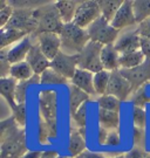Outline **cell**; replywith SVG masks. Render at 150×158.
Wrapping results in <instances>:
<instances>
[{
	"instance_id": "1",
	"label": "cell",
	"mask_w": 150,
	"mask_h": 158,
	"mask_svg": "<svg viewBox=\"0 0 150 158\" xmlns=\"http://www.w3.org/2000/svg\"><path fill=\"white\" fill-rule=\"evenodd\" d=\"M38 107H39V116L46 121L52 135V139H54L59 135V124H58V93L54 89H44L40 91L38 97Z\"/></svg>"
},
{
	"instance_id": "2",
	"label": "cell",
	"mask_w": 150,
	"mask_h": 158,
	"mask_svg": "<svg viewBox=\"0 0 150 158\" xmlns=\"http://www.w3.org/2000/svg\"><path fill=\"white\" fill-rule=\"evenodd\" d=\"M34 17L38 21V28L34 35L41 33H55L60 34L65 26L59 11L56 8L55 2H50L46 5H40L34 8Z\"/></svg>"
},
{
	"instance_id": "3",
	"label": "cell",
	"mask_w": 150,
	"mask_h": 158,
	"mask_svg": "<svg viewBox=\"0 0 150 158\" xmlns=\"http://www.w3.org/2000/svg\"><path fill=\"white\" fill-rule=\"evenodd\" d=\"M60 38L61 51L69 55H79L90 41L87 29L79 27L74 23H65Z\"/></svg>"
},
{
	"instance_id": "4",
	"label": "cell",
	"mask_w": 150,
	"mask_h": 158,
	"mask_svg": "<svg viewBox=\"0 0 150 158\" xmlns=\"http://www.w3.org/2000/svg\"><path fill=\"white\" fill-rule=\"evenodd\" d=\"M0 142V158H21L29 151L26 141V130L22 128L15 129Z\"/></svg>"
},
{
	"instance_id": "5",
	"label": "cell",
	"mask_w": 150,
	"mask_h": 158,
	"mask_svg": "<svg viewBox=\"0 0 150 158\" xmlns=\"http://www.w3.org/2000/svg\"><path fill=\"white\" fill-rule=\"evenodd\" d=\"M87 32L90 41L97 42L102 46L114 45L120 36V32L116 28H114L113 25L109 21H107L102 15L89 26Z\"/></svg>"
},
{
	"instance_id": "6",
	"label": "cell",
	"mask_w": 150,
	"mask_h": 158,
	"mask_svg": "<svg viewBox=\"0 0 150 158\" xmlns=\"http://www.w3.org/2000/svg\"><path fill=\"white\" fill-rule=\"evenodd\" d=\"M102 48L103 46L100 44L89 41L88 45L79 54V68L88 70L93 74L103 70V66L101 62Z\"/></svg>"
},
{
	"instance_id": "7",
	"label": "cell",
	"mask_w": 150,
	"mask_h": 158,
	"mask_svg": "<svg viewBox=\"0 0 150 158\" xmlns=\"http://www.w3.org/2000/svg\"><path fill=\"white\" fill-rule=\"evenodd\" d=\"M6 27L19 29L27 34H34L38 28V21L34 17V8H15L13 17Z\"/></svg>"
},
{
	"instance_id": "8",
	"label": "cell",
	"mask_w": 150,
	"mask_h": 158,
	"mask_svg": "<svg viewBox=\"0 0 150 158\" xmlns=\"http://www.w3.org/2000/svg\"><path fill=\"white\" fill-rule=\"evenodd\" d=\"M101 17V10L97 1H81L76 10L73 23L81 28L87 29Z\"/></svg>"
},
{
	"instance_id": "9",
	"label": "cell",
	"mask_w": 150,
	"mask_h": 158,
	"mask_svg": "<svg viewBox=\"0 0 150 158\" xmlns=\"http://www.w3.org/2000/svg\"><path fill=\"white\" fill-rule=\"evenodd\" d=\"M50 68L71 81L79 68V55H69L61 51L50 61Z\"/></svg>"
},
{
	"instance_id": "10",
	"label": "cell",
	"mask_w": 150,
	"mask_h": 158,
	"mask_svg": "<svg viewBox=\"0 0 150 158\" xmlns=\"http://www.w3.org/2000/svg\"><path fill=\"white\" fill-rule=\"evenodd\" d=\"M133 87L129 83V81L118 70H114L110 74V81L108 85L107 94L117 97L120 101H127L129 97L133 95Z\"/></svg>"
},
{
	"instance_id": "11",
	"label": "cell",
	"mask_w": 150,
	"mask_h": 158,
	"mask_svg": "<svg viewBox=\"0 0 150 158\" xmlns=\"http://www.w3.org/2000/svg\"><path fill=\"white\" fill-rule=\"evenodd\" d=\"M120 73L129 81V83L133 87V91H136L142 85L150 82V60L147 59L144 63H142L139 67L131 69H120Z\"/></svg>"
},
{
	"instance_id": "12",
	"label": "cell",
	"mask_w": 150,
	"mask_h": 158,
	"mask_svg": "<svg viewBox=\"0 0 150 158\" xmlns=\"http://www.w3.org/2000/svg\"><path fill=\"white\" fill-rule=\"evenodd\" d=\"M36 42L48 60L55 59L56 55L61 52V38L60 34L41 33L35 35Z\"/></svg>"
},
{
	"instance_id": "13",
	"label": "cell",
	"mask_w": 150,
	"mask_h": 158,
	"mask_svg": "<svg viewBox=\"0 0 150 158\" xmlns=\"http://www.w3.org/2000/svg\"><path fill=\"white\" fill-rule=\"evenodd\" d=\"M133 2L134 1H129V0L123 1L122 6L120 7V10L117 11L115 18L110 23L113 25V27L116 28L118 32L124 28H128L130 26H134L135 23H137L136 18H135Z\"/></svg>"
},
{
	"instance_id": "14",
	"label": "cell",
	"mask_w": 150,
	"mask_h": 158,
	"mask_svg": "<svg viewBox=\"0 0 150 158\" xmlns=\"http://www.w3.org/2000/svg\"><path fill=\"white\" fill-rule=\"evenodd\" d=\"M33 45L34 44L33 39H32V34H29L26 38H24L21 41H19L18 44L8 47V48H5L8 61L12 64L26 61V57H27L28 53L31 51V48L33 47Z\"/></svg>"
},
{
	"instance_id": "15",
	"label": "cell",
	"mask_w": 150,
	"mask_h": 158,
	"mask_svg": "<svg viewBox=\"0 0 150 158\" xmlns=\"http://www.w3.org/2000/svg\"><path fill=\"white\" fill-rule=\"evenodd\" d=\"M26 61L32 67L34 74H36V75H41L45 70L50 68V60H48L47 56L42 53L38 42H35L33 47L31 48V51L26 57Z\"/></svg>"
},
{
	"instance_id": "16",
	"label": "cell",
	"mask_w": 150,
	"mask_h": 158,
	"mask_svg": "<svg viewBox=\"0 0 150 158\" xmlns=\"http://www.w3.org/2000/svg\"><path fill=\"white\" fill-rule=\"evenodd\" d=\"M141 39L142 38L135 29L133 32H126L122 35H120L114 46L120 54L131 53V52L141 49Z\"/></svg>"
},
{
	"instance_id": "17",
	"label": "cell",
	"mask_w": 150,
	"mask_h": 158,
	"mask_svg": "<svg viewBox=\"0 0 150 158\" xmlns=\"http://www.w3.org/2000/svg\"><path fill=\"white\" fill-rule=\"evenodd\" d=\"M71 83L80 88L84 93H87L88 95H96V91L94 88V74L88 72V70L78 68L75 75L71 80Z\"/></svg>"
},
{
	"instance_id": "18",
	"label": "cell",
	"mask_w": 150,
	"mask_h": 158,
	"mask_svg": "<svg viewBox=\"0 0 150 158\" xmlns=\"http://www.w3.org/2000/svg\"><path fill=\"white\" fill-rule=\"evenodd\" d=\"M120 53L114 45L103 46L101 52V62L103 69L108 72H114L120 69Z\"/></svg>"
},
{
	"instance_id": "19",
	"label": "cell",
	"mask_w": 150,
	"mask_h": 158,
	"mask_svg": "<svg viewBox=\"0 0 150 158\" xmlns=\"http://www.w3.org/2000/svg\"><path fill=\"white\" fill-rule=\"evenodd\" d=\"M17 85L18 81L11 76L0 77V94L6 100L7 104L11 108V110H13L18 106L17 100H15Z\"/></svg>"
},
{
	"instance_id": "20",
	"label": "cell",
	"mask_w": 150,
	"mask_h": 158,
	"mask_svg": "<svg viewBox=\"0 0 150 158\" xmlns=\"http://www.w3.org/2000/svg\"><path fill=\"white\" fill-rule=\"evenodd\" d=\"M27 35L29 34L15 28L5 27V28L0 29V49H5V48L15 45L24 38H26Z\"/></svg>"
},
{
	"instance_id": "21",
	"label": "cell",
	"mask_w": 150,
	"mask_h": 158,
	"mask_svg": "<svg viewBox=\"0 0 150 158\" xmlns=\"http://www.w3.org/2000/svg\"><path fill=\"white\" fill-rule=\"evenodd\" d=\"M68 89H69V113L72 116L78 111V109L82 104L89 101L90 95H88L87 93H84V90H81L80 88L75 87L72 83H69Z\"/></svg>"
},
{
	"instance_id": "22",
	"label": "cell",
	"mask_w": 150,
	"mask_h": 158,
	"mask_svg": "<svg viewBox=\"0 0 150 158\" xmlns=\"http://www.w3.org/2000/svg\"><path fill=\"white\" fill-rule=\"evenodd\" d=\"M68 151L72 157H78L86 151V136L81 134L79 129H73L69 135Z\"/></svg>"
},
{
	"instance_id": "23",
	"label": "cell",
	"mask_w": 150,
	"mask_h": 158,
	"mask_svg": "<svg viewBox=\"0 0 150 158\" xmlns=\"http://www.w3.org/2000/svg\"><path fill=\"white\" fill-rule=\"evenodd\" d=\"M147 57L144 56L143 52L135 51L131 53H126L120 55V69H131L139 67L142 63H144Z\"/></svg>"
},
{
	"instance_id": "24",
	"label": "cell",
	"mask_w": 150,
	"mask_h": 158,
	"mask_svg": "<svg viewBox=\"0 0 150 158\" xmlns=\"http://www.w3.org/2000/svg\"><path fill=\"white\" fill-rule=\"evenodd\" d=\"M79 4V1H56L55 6L63 23H71L74 21Z\"/></svg>"
},
{
	"instance_id": "25",
	"label": "cell",
	"mask_w": 150,
	"mask_h": 158,
	"mask_svg": "<svg viewBox=\"0 0 150 158\" xmlns=\"http://www.w3.org/2000/svg\"><path fill=\"white\" fill-rule=\"evenodd\" d=\"M99 123L107 130H117L120 127V113L99 109Z\"/></svg>"
},
{
	"instance_id": "26",
	"label": "cell",
	"mask_w": 150,
	"mask_h": 158,
	"mask_svg": "<svg viewBox=\"0 0 150 158\" xmlns=\"http://www.w3.org/2000/svg\"><path fill=\"white\" fill-rule=\"evenodd\" d=\"M34 75L35 74H34L33 69L28 64L27 61H22V62L12 64L11 72H10V76L14 80H17L18 82L29 80L31 77H33Z\"/></svg>"
},
{
	"instance_id": "27",
	"label": "cell",
	"mask_w": 150,
	"mask_h": 158,
	"mask_svg": "<svg viewBox=\"0 0 150 158\" xmlns=\"http://www.w3.org/2000/svg\"><path fill=\"white\" fill-rule=\"evenodd\" d=\"M41 85V77L40 75H34L33 77L26 81H21L18 82L17 85V93H15V100H17L18 104H22L26 103V97H27V90L32 87V85Z\"/></svg>"
},
{
	"instance_id": "28",
	"label": "cell",
	"mask_w": 150,
	"mask_h": 158,
	"mask_svg": "<svg viewBox=\"0 0 150 158\" xmlns=\"http://www.w3.org/2000/svg\"><path fill=\"white\" fill-rule=\"evenodd\" d=\"M110 74L111 72H108L106 69L94 74V88L96 95L102 96L107 94L109 81H110Z\"/></svg>"
},
{
	"instance_id": "29",
	"label": "cell",
	"mask_w": 150,
	"mask_h": 158,
	"mask_svg": "<svg viewBox=\"0 0 150 158\" xmlns=\"http://www.w3.org/2000/svg\"><path fill=\"white\" fill-rule=\"evenodd\" d=\"M101 10V15L106 19L107 21L111 23L113 19L115 18L117 11L122 6L123 1L115 0V1H97Z\"/></svg>"
},
{
	"instance_id": "30",
	"label": "cell",
	"mask_w": 150,
	"mask_h": 158,
	"mask_svg": "<svg viewBox=\"0 0 150 158\" xmlns=\"http://www.w3.org/2000/svg\"><path fill=\"white\" fill-rule=\"evenodd\" d=\"M40 77H41V85H63L69 82V80L63 77L61 74H59L52 68H48L47 70H45L44 73L40 75Z\"/></svg>"
},
{
	"instance_id": "31",
	"label": "cell",
	"mask_w": 150,
	"mask_h": 158,
	"mask_svg": "<svg viewBox=\"0 0 150 158\" xmlns=\"http://www.w3.org/2000/svg\"><path fill=\"white\" fill-rule=\"evenodd\" d=\"M130 100H131L134 106L144 108L145 104L150 102V82L142 85L136 91H134Z\"/></svg>"
},
{
	"instance_id": "32",
	"label": "cell",
	"mask_w": 150,
	"mask_h": 158,
	"mask_svg": "<svg viewBox=\"0 0 150 158\" xmlns=\"http://www.w3.org/2000/svg\"><path fill=\"white\" fill-rule=\"evenodd\" d=\"M135 18L137 23H141L150 18V1L149 0H135L133 2Z\"/></svg>"
},
{
	"instance_id": "33",
	"label": "cell",
	"mask_w": 150,
	"mask_h": 158,
	"mask_svg": "<svg viewBox=\"0 0 150 158\" xmlns=\"http://www.w3.org/2000/svg\"><path fill=\"white\" fill-rule=\"evenodd\" d=\"M97 104L100 109L103 110H108V111H115V113H120V109H121V101L115 97V96L111 95H102L99 96L97 98Z\"/></svg>"
},
{
	"instance_id": "34",
	"label": "cell",
	"mask_w": 150,
	"mask_h": 158,
	"mask_svg": "<svg viewBox=\"0 0 150 158\" xmlns=\"http://www.w3.org/2000/svg\"><path fill=\"white\" fill-rule=\"evenodd\" d=\"M12 116L14 117L17 124L25 129V125L27 122V109H26V103L22 104H18L17 107L12 110Z\"/></svg>"
},
{
	"instance_id": "35",
	"label": "cell",
	"mask_w": 150,
	"mask_h": 158,
	"mask_svg": "<svg viewBox=\"0 0 150 158\" xmlns=\"http://www.w3.org/2000/svg\"><path fill=\"white\" fill-rule=\"evenodd\" d=\"M73 122L76 125V129H84L87 125V103L82 104L78 111L72 115Z\"/></svg>"
},
{
	"instance_id": "36",
	"label": "cell",
	"mask_w": 150,
	"mask_h": 158,
	"mask_svg": "<svg viewBox=\"0 0 150 158\" xmlns=\"http://www.w3.org/2000/svg\"><path fill=\"white\" fill-rule=\"evenodd\" d=\"M133 122H134V127H139V128L145 129V125H147V113H145L144 108L134 106Z\"/></svg>"
},
{
	"instance_id": "37",
	"label": "cell",
	"mask_w": 150,
	"mask_h": 158,
	"mask_svg": "<svg viewBox=\"0 0 150 158\" xmlns=\"http://www.w3.org/2000/svg\"><path fill=\"white\" fill-rule=\"evenodd\" d=\"M38 122H39V127H38V139H39L40 144H46L49 139H52L49 128H48V125L46 123V121L41 116H39Z\"/></svg>"
},
{
	"instance_id": "38",
	"label": "cell",
	"mask_w": 150,
	"mask_h": 158,
	"mask_svg": "<svg viewBox=\"0 0 150 158\" xmlns=\"http://www.w3.org/2000/svg\"><path fill=\"white\" fill-rule=\"evenodd\" d=\"M15 11V7L12 4H7L6 7L0 10V29L5 28L8 25L11 18L13 17V13Z\"/></svg>"
},
{
	"instance_id": "39",
	"label": "cell",
	"mask_w": 150,
	"mask_h": 158,
	"mask_svg": "<svg viewBox=\"0 0 150 158\" xmlns=\"http://www.w3.org/2000/svg\"><path fill=\"white\" fill-rule=\"evenodd\" d=\"M11 67H12V63L10 62L8 59H7L6 49H1V51H0V76H1V77H7V76H10Z\"/></svg>"
},
{
	"instance_id": "40",
	"label": "cell",
	"mask_w": 150,
	"mask_h": 158,
	"mask_svg": "<svg viewBox=\"0 0 150 158\" xmlns=\"http://www.w3.org/2000/svg\"><path fill=\"white\" fill-rule=\"evenodd\" d=\"M133 141L136 147H143L145 143V130L139 127L133 128ZM142 149V148H141Z\"/></svg>"
},
{
	"instance_id": "41",
	"label": "cell",
	"mask_w": 150,
	"mask_h": 158,
	"mask_svg": "<svg viewBox=\"0 0 150 158\" xmlns=\"http://www.w3.org/2000/svg\"><path fill=\"white\" fill-rule=\"evenodd\" d=\"M136 32L139 33V35L141 38L150 39V18L137 25Z\"/></svg>"
},
{
	"instance_id": "42",
	"label": "cell",
	"mask_w": 150,
	"mask_h": 158,
	"mask_svg": "<svg viewBox=\"0 0 150 158\" xmlns=\"http://www.w3.org/2000/svg\"><path fill=\"white\" fill-rule=\"evenodd\" d=\"M121 144V136L118 134L117 130H110L109 134H108V137H107V141H106V145L107 147H117Z\"/></svg>"
},
{
	"instance_id": "43",
	"label": "cell",
	"mask_w": 150,
	"mask_h": 158,
	"mask_svg": "<svg viewBox=\"0 0 150 158\" xmlns=\"http://www.w3.org/2000/svg\"><path fill=\"white\" fill-rule=\"evenodd\" d=\"M124 156H126V158H145L147 153L141 148H134L127 153H124Z\"/></svg>"
},
{
	"instance_id": "44",
	"label": "cell",
	"mask_w": 150,
	"mask_h": 158,
	"mask_svg": "<svg viewBox=\"0 0 150 158\" xmlns=\"http://www.w3.org/2000/svg\"><path fill=\"white\" fill-rule=\"evenodd\" d=\"M141 51L143 52L144 56L150 60V39H141Z\"/></svg>"
},
{
	"instance_id": "45",
	"label": "cell",
	"mask_w": 150,
	"mask_h": 158,
	"mask_svg": "<svg viewBox=\"0 0 150 158\" xmlns=\"http://www.w3.org/2000/svg\"><path fill=\"white\" fill-rule=\"evenodd\" d=\"M108 134H109V130H107V129H105V128L100 127V129H99V136H97V141H99V144H100V145H106Z\"/></svg>"
},
{
	"instance_id": "46",
	"label": "cell",
	"mask_w": 150,
	"mask_h": 158,
	"mask_svg": "<svg viewBox=\"0 0 150 158\" xmlns=\"http://www.w3.org/2000/svg\"><path fill=\"white\" fill-rule=\"evenodd\" d=\"M76 158H107V157L103 155V153L93 152V151H88V150H86L84 152H82Z\"/></svg>"
},
{
	"instance_id": "47",
	"label": "cell",
	"mask_w": 150,
	"mask_h": 158,
	"mask_svg": "<svg viewBox=\"0 0 150 158\" xmlns=\"http://www.w3.org/2000/svg\"><path fill=\"white\" fill-rule=\"evenodd\" d=\"M41 155H42V151H40V150H29L27 153H25L21 158H40L41 157Z\"/></svg>"
},
{
	"instance_id": "48",
	"label": "cell",
	"mask_w": 150,
	"mask_h": 158,
	"mask_svg": "<svg viewBox=\"0 0 150 158\" xmlns=\"http://www.w3.org/2000/svg\"><path fill=\"white\" fill-rule=\"evenodd\" d=\"M59 153L55 150H47V151H42V155L40 158H58Z\"/></svg>"
},
{
	"instance_id": "49",
	"label": "cell",
	"mask_w": 150,
	"mask_h": 158,
	"mask_svg": "<svg viewBox=\"0 0 150 158\" xmlns=\"http://www.w3.org/2000/svg\"><path fill=\"white\" fill-rule=\"evenodd\" d=\"M113 158H126V156H124V155H118V156H115V157H113Z\"/></svg>"
},
{
	"instance_id": "50",
	"label": "cell",
	"mask_w": 150,
	"mask_h": 158,
	"mask_svg": "<svg viewBox=\"0 0 150 158\" xmlns=\"http://www.w3.org/2000/svg\"><path fill=\"white\" fill-rule=\"evenodd\" d=\"M58 158H73L72 156H59Z\"/></svg>"
},
{
	"instance_id": "51",
	"label": "cell",
	"mask_w": 150,
	"mask_h": 158,
	"mask_svg": "<svg viewBox=\"0 0 150 158\" xmlns=\"http://www.w3.org/2000/svg\"><path fill=\"white\" fill-rule=\"evenodd\" d=\"M145 158H150V153H147V156H145Z\"/></svg>"
}]
</instances>
